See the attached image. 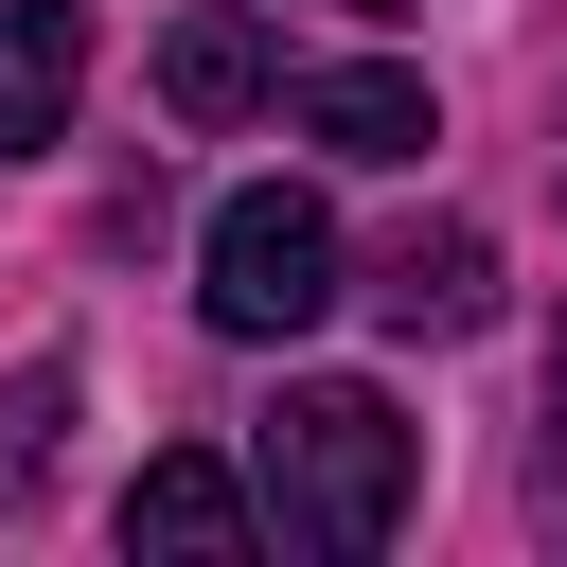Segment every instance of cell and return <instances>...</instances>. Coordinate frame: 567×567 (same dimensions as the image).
<instances>
[{"instance_id": "obj_7", "label": "cell", "mask_w": 567, "mask_h": 567, "mask_svg": "<svg viewBox=\"0 0 567 567\" xmlns=\"http://www.w3.org/2000/svg\"><path fill=\"white\" fill-rule=\"evenodd\" d=\"M372 319H390V337H478V319H496V248H478V230H408V248L372 266Z\"/></svg>"}, {"instance_id": "obj_5", "label": "cell", "mask_w": 567, "mask_h": 567, "mask_svg": "<svg viewBox=\"0 0 567 567\" xmlns=\"http://www.w3.org/2000/svg\"><path fill=\"white\" fill-rule=\"evenodd\" d=\"M284 106H301V142H319V159H425V142H443L425 71H390V53H354V71H301Z\"/></svg>"}, {"instance_id": "obj_2", "label": "cell", "mask_w": 567, "mask_h": 567, "mask_svg": "<svg viewBox=\"0 0 567 567\" xmlns=\"http://www.w3.org/2000/svg\"><path fill=\"white\" fill-rule=\"evenodd\" d=\"M195 319L248 337V354H284L301 319H337V213H319L301 177L213 195V230H195Z\"/></svg>"}, {"instance_id": "obj_3", "label": "cell", "mask_w": 567, "mask_h": 567, "mask_svg": "<svg viewBox=\"0 0 567 567\" xmlns=\"http://www.w3.org/2000/svg\"><path fill=\"white\" fill-rule=\"evenodd\" d=\"M124 549H159V567H248V549H266V496H248L213 443H159V461L124 478Z\"/></svg>"}, {"instance_id": "obj_9", "label": "cell", "mask_w": 567, "mask_h": 567, "mask_svg": "<svg viewBox=\"0 0 567 567\" xmlns=\"http://www.w3.org/2000/svg\"><path fill=\"white\" fill-rule=\"evenodd\" d=\"M549 514H567V337H549Z\"/></svg>"}, {"instance_id": "obj_4", "label": "cell", "mask_w": 567, "mask_h": 567, "mask_svg": "<svg viewBox=\"0 0 567 567\" xmlns=\"http://www.w3.org/2000/svg\"><path fill=\"white\" fill-rule=\"evenodd\" d=\"M159 106H177V124H248V106H284V35H266L248 0H195V18L159 35Z\"/></svg>"}, {"instance_id": "obj_1", "label": "cell", "mask_w": 567, "mask_h": 567, "mask_svg": "<svg viewBox=\"0 0 567 567\" xmlns=\"http://www.w3.org/2000/svg\"><path fill=\"white\" fill-rule=\"evenodd\" d=\"M248 496H266V532H284V549L354 567V549H390V532H408L425 443H408V408H390L372 372H301V390L248 425Z\"/></svg>"}, {"instance_id": "obj_10", "label": "cell", "mask_w": 567, "mask_h": 567, "mask_svg": "<svg viewBox=\"0 0 567 567\" xmlns=\"http://www.w3.org/2000/svg\"><path fill=\"white\" fill-rule=\"evenodd\" d=\"M354 18H408V0H354Z\"/></svg>"}, {"instance_id": "obj_8", "label": "cell", "mask_w": 567, "mask_h": 567, "mask_svg": "<svg viewBox=\"0 0 567 567\" xmlns=\"http://www.w3.org/2000/svg\"><path fill=\"white\" fill-rule=\"evenodd\" d=\"M53 425H71V354H35V372L0 390V478H35V461H53Z\"/></svg>"}, {"instance_id": "obj_6", "label": "cell", "mask_w": 567, "mask_h": 567, "mask_svg": "<svg viewBox=\"0 0 567 567\" xmlns=\"http://www.w3.org/2000/svg\"><path fill=\"white\" fill-rule=\"evenodd\" d=\"M71 89H89V18L71 0H0V159L71 142Z\"/></svg>"}]
</instances>
